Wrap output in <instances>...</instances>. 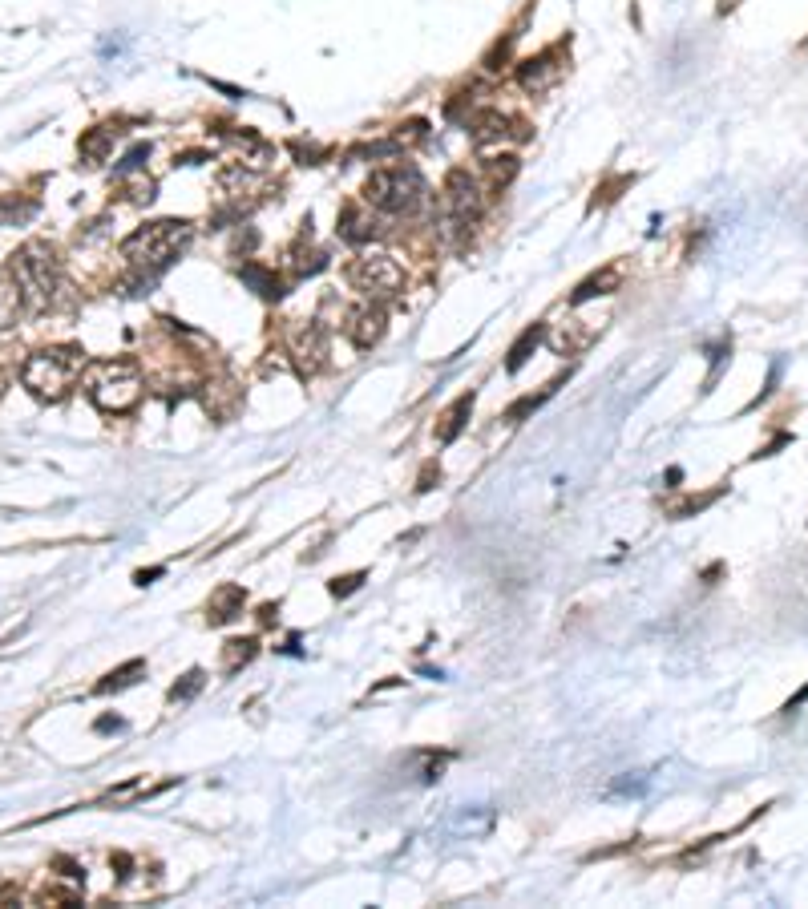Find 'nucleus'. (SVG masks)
I'll use <instances>...</instances> for the list:
<instances>
[{
  "label": "nucleus",
  "instance_id": "f257e3e1",
  "mask_svg": "<svg viewBox=\"0 0 808 909\" xmlns=\"http://www.w3.org/2000/svg\"><path fill=\"white\" fill-rule=\"evenodd\" d=\"M190 239H194V227H190L186 219H158V223L138 227V231L122 243V259H126L134 271H146V279H150V275L166 271V267L190 247Z\"/></svg>",
  "mask_w": 808,
  "mask_h": 909
},
{
  "label": "nucleus",
  "instance_id": "f03ea898",
  "mask_svg": "<svg viewBox=\"0 0 808 909\" xmlns=\"http://www.w3.org/2000/svg\"><path fill=\"white\" fill-rule=\"evenodd\" d=\"M425 178L417 166L409 162H392V166H376L364 178V207L380 211V215H417L425 207Z\"/></svg>",
  "mask_w": 808,
  "mask_h": 909
},
{
  "label": "nucleus",
  "instance_id": "7ed1b4c3",
  "mask_svg": "<svg viewBox=\"0 0 808 909\" xmlns=\"http://www.w3.org/2000/svg\"><path fill=\"white\" fill-rule=\"evenodd\" d=\"M85 396L93 400V409L122 417L142 400V372L134 360H93L85 364Z\"/></svg>",
  "mask_w": 808,
  "mask_h": 909
},
{
  "label": "nucleus",
  "instance_id": "20e7f679",
  "mask_svg": "<svg viewBox=\"0 0 808 909\" xmlns=\"http://www.w3.org/2000/svg\"><path fill=\"white\" fill-rule=\"evenodd\" d=\"M85 364H89L85 352L73 348V344H65V348H41V352H33L25 360L21 380H25V388L37 400H49L53 404V400H65L73 392V384L81 380Z\"/></svg>",
  "mask_w": 808,
  "mask_h": 909
},
{
  "label": "nucleus",
  "instance_id": "39448f33",
  "mask_svg": "<svg viewBox=\"0 0 808 909\" xmlns=\"http://www.w3.org/2000/svg\"><path fill=\"white\" fill-rule=\"evenodd\" d=\"M21 291H25V303H29V312H45L53 295H57V255L49 243H25L13 259H9Z\"/></svg>",
  "mask_w": 808,
  "mask_h": 909
},
{
  "label": "nucleus",
  "instance_id": "423d86ee",
  "mask_svg": "<svg viewBox=\"0 0 808 909\" xmlns=\"http://www.w3.org/2000/svg\"><path fill=\"white\" fill-rule=\"evenodd\" d=\"M348 283L368 299H392L404 287V267L384 251H364L348 263Z\"/></svg>",
  "mask_w": 808,
  "mask_h": 909
},
{
  "label": "nucleus",
  "instance_id": "0eeeda50",
  "mask_svg": "<svg viewBox=\"0 0 808 909\" xmlns=\"http://www.w3.org/2000/svg\"><path fill=\"white\" fill-rule=\"evenodd\" d=\"M485 211V190L469 170H453L441 190V227H473Z\"/></svg>",
  "mask_w": 808,
  "mask_h": 909
},
{
  "label": "nucleus",
  "instance_id": "6e6552de",
  "mask_svg": "<svg viewBox=\"0 0 808 909\" xmlns=\"http://www.w3.org/2000/svg\"><path fill=\"white\" fill-rule=\"evenodd\" d=\"M562 77H566L562 45H554V49H546V53H538V57H526V61L518 65V85H522L526 93H534V97L550 93Z\"/></svg>",
  "mask_w": 808,
  "mask_h": 909
},
{
  "label": "nucleus",
  "instance_id": "1a4fd4ad",
  "mask_svg": "<svg viewBox=\"0 0 808 909\" xmlns=\"http://www.w3.org/2000/svg\"><path fill=\"white\" fill-rule=\"evenodd\" d=\"M469 130H473V142L485 150V146H497V142H526L530 138V126L522 118H510V114H501V110H481L469 118Z\"/></svg>",
  "mask_w": 808,
  "mask_h": 909
},
{
  "label": "nucleus",
  "instance_id": "9d476101",
  "mask_svg": "<svg viewBox=\"0 0 808 909\" xmlns=\"http://www.w3.org/2000/svg\"><path fill=\"white\" fill-rule=\"evenodd\" d=\"M324 356H328V328H324L320 320H308L303 328H295V332H291V360L299 364V372H303V376L320 372Z\"/></svg>",
  "mask_w": 808,
  "mask_h": 909
},
{
  "label": "nucleus",
  "instance_id": "9b49d317",
  "mask_svg": "<svg viewBox=\"0 0 808 909\" xmlns=\"http://www.w3.org/2000/svg\"><path fill=\"white\" fill-rule=\"evenodd\" d=\"M344 332H348V340H352L360 352H368V348H376V344L384 340V332H388V312L380 308L376 299H368V303H360L356 312H348Z\"/></svg>",
  "mask_w": 808,
  "mask_h": 909
},
{
  "label": "nucleus",
  "instance_id": "f8f14e48",
  "mask_svg": "<svg viewBox=\"0 0 808 909\" xmlns=\"http://www.w3.org/2000/svg\"><path fill=\"white\" fill-rule=\"evenodd\" d=\"M25 312H29L25 291H21L17 275H13V267L5 263V267H0V328H13Z\"/></svg>",
  "mask_w": 808,
  "mask_h": 909
},
{
  "label": "nucleus",
  "instance_id": "ddd939ff",
  "mask_svg": "<svg viewBox=\"0 0 808 909\" xmlns=\"http://www.w3.org/2000/svg\"><path fill=\"white\" fill-rule=\"evenodd\" d=\"M243 602H247L243 586H235V582L219 586V590L211 594V602H207V623H211V627H223V623L239 619V615H243Z\"/></svg>",
  "mask_w": 808,
  "mask_h": 909
},
{
  "label": "nucleus",
  "instance_id": "4468645a",
  "mask_svg": "<svg viewBox=\"0 0 808 909\" xmlns=\"http://www.w3.org/2000/svg\"><path fill=\"white\" fill-rule=\"evenodd\" d=\"M578 324H582V320H562V324L550 332V348H554L558 356H574V352L590 348V340L598 336V324H586L582 332H578Z\"/></svg>",
  "mask_w": 808,
  "mask_h": 909
},
{
  "label": "nucleus",
  "instance_id": "2eb2a0df",
  "mask_svg": "<svg viewBox=\"0 0 808 909\" xmlns=\"http://www.w3.org/2000/svg\"><path fill=\"white\" fill-rule=\"evenodd\" d=\"M619 283H623V271L611 263V267H602L598 275H590L586 283H578V291L570 295V308H582L586 299H598V295H611V291H619Z\"/></svg>",
  "mask_w": 808,
  "mask_h": 909
},
{
  "label": "nucleus",
  "instance_id": "dca6fc26",
  "mask_svg": "<svg viewBox=\"0 0 808 909\" xmlns=\"http://www.w3.org/2000/svg\"><path fill=\"white\" fill-rule=\"evenodd\" d=\"M114 142H118V130H114V126H93V130L77 142V154H81L89 166H97V162H106V158H110Z\"/></svg>",
  "mask_w": 808,
  "mask_h": 909
},
{
  "label": "nucleus",
  "instance_id": "f3484780",
  "mask_svg": "<svg viewBox=\"0 0 808 909\" xmlns=\"http://www.w3.org/2000/svg\"><path fill=\"white\" fill-rule=\"evenodd\" d=\"M340 235L348 239V243H368L372 235H376V223L356 207V202H348V207H340Z\"/></svg>",
  "mask_w": 808,
  "mask_h": 909
},
{
  "label": "nucleus",
  "instance_id": "a211bd4d",
  "mask_svg": "<svg viewBox=\"0 0 808 909\" xmlns=\"http://www.w3.org/2000/svg\"><path fill=\"white\" fill-rule=\"evenodd\" d=\"M542 336H546V328H542V324H530V328H526V332L514 340L510 356H505V372H518V368H522V364L534 356V348L542 344Z\"/></svg>",
  "mask_w": 808,
  "mask_h": 909
},
{
  "label": "nucleus",
  "instance_id": "6ab92c4d",
  "mask_svg": "<svg viewBox=\"0 0 808 909\" xmlns=\"http://www.w3.org/2000/svg\"><path fill=\"white\" fill-rule=\"evenodd\" d=\"M239 275H243V283H247V287H255L263 299H279V295H283L279 275H275V271H267L263 263H243V271H239Z\"/></svg>",
  "mask_w": 808,
  "mask_h": 909
},
{
  "label": "nucleus",
  "instance_id": "aec40b11",
  "mask_svg": "<svg viewBox=\"0 0 808 909\" xmlns=\"http://www.w3.org/2000/svg\"><path fill=\"white\" fill-rule=\"evenodd\" d=\"M469 413H473V392L457 396V404H453V409L445 413V425L437 429V437H441V441L449 445V441H453V437H457V433L465 429V417H469Z\"/></svg>",
  "mask_w": 808,
  "mask_h": 909
},
{
  "label": "nucleus",
  "instance_id": "412c9836",
  "mask_svg": "<svg viewBox=\"0 0 808 909\" xmlns=\"http://www.w3.org/2000/svg\"><path fill=\"white\" fill-rule=\"evenodd\" d=\"M558 384H562V380H550V384H546V388H542L538 396H522V400L514 404V409H510V413H505V421H510V425H522V421H526L530 413H538V409H542V404H546V400H550V396L558 392Z\"/></svg>",
  "mask_w": 808,
  "mask_h": 909
},
{
  "label": "nucleus",
  "instance_id": "4be33fe9",
  "mask_svg": "<svg viewBox=\"0 0 808 909\" xmlns=\"http://www.w3.org/2000/svg\"><path fill=\"white\" fill-rule=\"evenodd\" d=\"M142 671H146V663H142V659H130L126 667L110 671L106 679L97 683V695H110V691H122V687H130V683H134V675H142Z\"/></svg>",
  "mask_w": 808,
  "mask_h": 909
},
{
  "label": "nucleus",
  "instance_id": "5701e85b",
  "mask_svg": "<svg viewBox=\"0 0 808 909\" xmlns=\"http://www.w3.org/2000/svg\"><path fill=\"white\" fill-rule=\"evenodd\" d=\"M255 651H259V643H255V639H231V643L223 647V667H227V671H239L243 663H251V659H255Z\"/></svg>",
  "mask_w": 808,
  "mask_h": 909
},
{
  "label": "nucleus",
  "instance_id": "b1692460",
  "mask_svg": "<svg viewBox=\"0 0 808 909\" xmlns=\"http://www.w3.org/2000/svg\"><path fill=\"white\" fill-rule=\"evenodd\" d=\"M425 138H429V122H421V118H413L409 126H400V130L392 134L396 150H400V146H413V142H425Z\"/></svg>",
  "mask_w": 808,
  "mask_h": 909
},
{
  "label": "nucleus",
  "instance_id": "393cba45",
  "mask_svg": "<svg viewBox=\"0 0 808 909\" xmlns=\"http://www.w3.org/2000/svg\"><path fill=\"white\" fill-rule=\"evenodd\" d=\"M198 687H202V671L194 667V671H186V675H182V683H174V687H170V703H186Z\"/></svg>",
  "mask_w": 808,
  "mask_h": 909
},
{
  "label": "nucleus",
  "instance_id": "a878e982",
  "mask_svg": "<svg viewBox=\"0 0 808 909\" xmlns=\"http://www.w3.org/2000/svg\"><path fill=\"white\" fill-rule=\"evenodd\" d=\"M146 158H150V146H134V150H130V154H126V162H122V166H118V178H126V174H130V170H138V166H142V162H146Z\"/></svg>",
  "mask_w": 808,
  "mask_h": 909
},
{
  "label": "nucleus",
  "instance_id": "bb28decb",
  "mask_svg": "<svg viewBox=\"0 0 808 909\" xmlns=\"http://www.w3.org/2000/svg\"><path fill=\"white\" fill-rule=\"evenodd\" d=\"M360 582H364V570H356V574H344V578H336V582H332V594H336V598H344V594L360 590Z\"/></svg>",
  "mask_w": 808,
  "mask_h": 909
},
{
  "label": "nucleus",
  "instance_id": "cd10ccee",
  "mask_svg": "<svg viewBox=\"0 0 808 909\" xmlns=\"http://www.w3.org/2000/svg\"><path fill=\"white\" fill-rule=\"evenodd\" d=\"M611 792H619V796H643L647 792V780H615Z\"/></svg>",
  "mask_w": 808,
  "mask_h": 909
},
{
  "label": "nucleus",
  "instance_id": "c85d7f7f",
  "mask_svg": "<svg viewBox=\"0 0 808 909\" xmlns=\"http://www.w3.org/2000/svg\"><path fill=\"white\" fill-rule=\"evenodd\" d=\"M17 215H29V207L21 211L17 202H9V198H0V223H9V219H17Z\"/></svg>",
  "mask_w": 808,
  "mask_h": 909
},
{
  "label": "nucleus",
  "instance_id": "c756f323",
  "mask_svg": "<svg viewBox=\"0 0 808 909\" xmlns=\"http://www.w3.org/2000/svg\"><path fill=\"white\" fill-rule=\"evenodd\" d=\"M433 473H441L437 465H425V473H421V481H417V489L425 493V489H433Z\"/></svg>",
  "mask_w": 808,
  "mask_h": 909
},
{
  "label": "nucleus",
  "instance_id": "7c9ffc66",
  "mask_svg": "<svg viewBox=\"0 0 808 909\" xmlns=\"http://www.w3.org/2000/svg\"><path fill=\"white\" fill-rule=\"evenodd\" d=\"M158 574H162L158 566H154V570H138V574H134V582H138V586H146V582H150V578H158Z\"/></svg>",
  "mask_w": 808,
  "mask_h": 909
},
{
  "label": "nucleus",
  "instance_id": "2f4dec72",
  "mask_svg": "<svg viewBox=\"0 0 808 909\" xmlns=\"http://www.w3.org/2000/svg\"><path fill=\"white\" fill-rule=\"evenodd\" d=\"M275 615H279V606H271V602H267L263 611H259V619H263V623H275Z\"/></svg>",
  "mask_w": 808,
  "mask_h": 909
}]
</instances>
